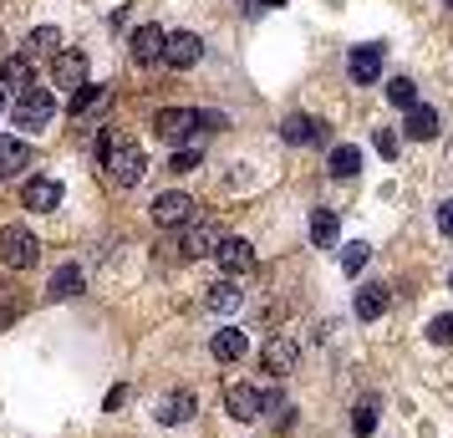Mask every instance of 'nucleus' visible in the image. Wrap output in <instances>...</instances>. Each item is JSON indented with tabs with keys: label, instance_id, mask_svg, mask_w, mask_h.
Segmentation results:
<instances>
[{
	"label": "nucleus",
	"instance_id": "nucleus-23",
	"mask_svg": "<svg viewBox=\"0 0 453 438\" xmlns=\"http://www.w3.org/2000/svg\"><path fill=\"white\" fill-rule=\"evenodd\" d=\"M21 199H26V209H57L62 204V184L57 179H31L21 188Z\"/></svg>",
	"mask_w": 453,
	"mask_h": 438
},
{
	"label": "nucleus",
	"instance_id": "nucleus-37",
	"mask_svg": "<svg viewBox=\"0 0 453 438\" xmlns=\"http://www.w3.org/2000/svg\"><path fill=\"white\" fill-rule=\"evenodd\" d=\"M123 403H127V388H112V393L103 397V408H107V413H118V408H123Z\"/></svg>",
	"mask_w": 453,
	"mask_h": 438
},
{
	"label": "nucleus",
	"instance_id": "nucleus-9",
	"mask_svg": "<svg viewBox=\"0 0 453 438\" xmlns=\"http://www.w3.org/2000/svg\"><path fill=\"white\" fill-rule=\"evenodd\" d=\"M280 138L296 148H306V143H326V123L321 118H311V112H290L286 123H280Z\"/></svg>",
	"mask_w": 453,
	"mask_h": 438
},
{
	"label": "nucleus",
	"instance_id": "nucleus-14",
	"mask_svg": "<svg viewBox=\"0 0 453 438\" xmlns=\"http://www.w3.org/2000/svg\"><path fill=\"white\" fill-rule=\"evenodd\" d=\"M31 158H36V148L26 143V138H5V133H0V179L31 168Z\"/></svg>",
	"mask_w": 453,
	"mask_h": 438
},
{
	"label": "nucleus",
	"instance_id": "nucleus-32",
	"mask_svg": "<svg viewBox=\"0 0 453 438\" xmlns=\"http://www.w3.org/2000/svg\"><path fill=\"white\" fill-rule=\"evenodd\" d=\"M372 148H377V153H382V158H397V133H392V127H377V133H372Z\"/></svg>",
	"mask_w": 453,
	"mask_h": 438
},
{
	"label": "nucleus",
	"instance_id": "nucleus-17",
	"mask_svg": "<svg viewBox=\"0 0 453 438\" xmlns=\"http://www.w3.org/2000/svg\"><path fill=\"white\" fill-rule=\"evenodd\" d=\"M77 291H82V265H77V260L57 265V271H51V286H46V296H51V301H72Z\"/></svg>",
	"mask_w": 453,
	"mask_h": 438
},
{
	"label": "nucleus",
	"instance_id": "nucleus-39",
	"mask_svg": "<svg viewBox=\"0 0 453 438\" xmlns=\"http://www.w3.org/2000/svg\"><path fill=\"white\" fill-rule=\"evenodd\" d=\"M449 291H453V271H449Z\"/></svg>",
	"mask_w": 453,
	"mask_h": 438
},
{
	"label": "nucleus",
	"instance_id": "nucleus-1",
	"mask_svg": "<svg viewBox=\"0 0 453 438\" xmlns=\"http://www.w3.org/2000/svg\"><path fill=\"white\" fill-rule=\"evenodd\" d=\"M0 260H5L11 271H31V265L42 260V245H36V234L21 230V225H0Z\"/></svg>",
	"mask_w": 453,
	"mask_h": 438
},
{
	"label": "nucleus",
	"instance_id": "nucleus-21",
	"mask_svg": "<svg viewBox=\"0 0 453 438\" xmlns=\"http://www.w3.org/2000/svg\"><path fill=\"white\" fill-rule=\"evenodd\" d=\"M388 306H392L388 286H362V291H357V306H351V311H357V321H377V316L388 311Z\"/></svg>",
	"mask_w": 453,
	"mask_h": 438
},
{
	"label": "nucleus",
	"instance_id": "nucleus-20",
	"mask_svg": "<svg viewBox=\"0 0 453 438\" xmlns=\"http://www.w3.org/2000/svg\"><path fill=\"white\" fill-rule=\"evenodd\" d=\"M219 240H225V234L214 230V225H188V230H184V245H179V250L199 260V255H214V250H219Z\"/></svg>",
	"mask_w": 453,
	"mask_h": 438
},
{
	"label": "nucleus",
	"instance_id": "nucleus-2",
	"mask_svg": "<svg viewBox=\"0 0 453 438\" xmlns=\"http://www.w3.org/2000/svg\"><path fill=\"white\" fill-rule=\"evenodd\" d=\"M11 118H16V127H26V133H42V127L57 118V97H51L46 87H31V92H21V103L11 107Z\"/></svg>",
	"mask_w": 453,
	"mask_h": 438
},
{
	"label": "nucleus",
	"instance_id": "nucleus-11",
	"mask_svg": "<svg viewBox=\"0 0 453 438\" xmlns=\"http://www.w3.org/2000/svg\"><path fill=\"white\" fill-rule=\"evenodd\" d=\"M133 62L138 66L164 62V26H138L133 31Z\"/></svg>",
	"mask_w": 453,
	"mask_h": 438
},
{
	"label": "nucleus",
	"instance_id": "nucleus-8",
	"mask_svg": "<svg viewBox=\"0 0 453 438\" xmlns=\"http://www.w3.org/2000/svg\"><path fill=\"white\" fill-rule=\"evenodd\" d=\"M214 260H219V271L225 275H245V271H255V245L240 240V234H225L219 250H214Z\"/></svg>",
	"mask_w": 453,
	"mask_h": 438
},
{
	"label": "nucleus",
	"instance_id": "nucleus-29",
	"mask_svg": "<svg viewBox=\"0 0 453 438\" xmlns=\"http://www.w3.org/2000/svg\"><path fill=\"white\" fill-rule=\"evenodd\" d=\"M199 164H204V153H199V148H173V158H168V173H194Z\"/></svg>",
	"mask_w": 453,
	"mask_h": 438
},
{
	"label": "nucleus",
	"instance_id": "nucleus-12",
	"mask_svg": "<svg viewBox=\"0 0 453 438\" xmlns=\"http://www.w3.org/2000/svg\"><path fill=\"white\" fill-rule=\"evenodd\" d=\"M51 82L77 92V87L87 82V57L82 51H57V62H51Z\"/></svg>",
	"mask_w": 453,
	"mask_h": 438
},
{
	"label": "nucleus",
	"instance_id": "nucleus-10",
	"mask_svg": "<svg viewBox=\"0 0 453 438\" xmlns=\"http://www.w3.org/2000/svg\"><path fill=\"white\" fill-rule=\"evenodd\" d=\"M225 408H229V418H240V423H255V418H260V388H250V382H229Z\"/></svg>",
	"mask_w": 453,
	"mask_h": 438
},
{
	"label": "nucleus",
	"instance_id": "nucleus-24",
	"mask_svg": "<svg viewBox=\"0 0 453 438\" xmlns=\"http://www.w3.org/2000/svg\"><path fill=\"white\" fill-rule=\"evenodd\" d=\"M331 179H357L362 173V148H351V143H336L331 148Z\"/></svg>",
	"mask_w": 453,
	"mask_h": 438
},
{
	"label": "nucleus",
	"instance_id": "nucleus-19",
	"mask_svg": "<svg viewBox=\"0 0 453 438\" xmlns=\"http://www.w3.org/2000/svg\"><path fill=\"white\" fill-rule=\"evenodd\" d=\"M209 352H214V362H240V357L250 352V336H245V332H234V327H225V332H214Z\"/></svg>",
	"mask_w": 453,
	"mask_h": 438
},
{
	"label": "nucleus",
	"instance_id": "nucleus-34",
	"mask_svg": "<svg viewBox=\"0 0 453 438\" xmlns=\"http://www.w3.org/2000/svg\"><path fill=\"white\" fill-rule=\"evenodd\" d=\"M275 5H286V0H240L245 16H265V11H275Z\"/></svg>",
	"mask_w": 453,
	"mask_h": 438
},
{
	"label": "nucleus",
	"instance_id": "nucleus-30",
	"mask_svg": "<svg viewBox=\"0 0 453 438\" xmlns=\"http://www.w3.org/2000/svg\"><path fill=\"white\" fill-rule=\"evenodd\" d=\"M428 342L433 347H453V311H443V316L428 321Z\"/></svg>",
	"mask_w": 453,
	"mask_h": 438
},
{
	"label": "nucleus",
	"instance_id": "nucleus-15",
	"mask_svg": "<svg viewBox=\"0 0 453 438\" xmlns=\"http://www.w3.org/2000/svg\"><path fill=\"white\" fill-rule=\"evenodd\" d=\"M403 133H408L412 143H428V138H438V107L412 103V107H408V123H403Z\"/></svg>",
	"mask_w": 453,
	"mask_h": 438
},
{
	"label": "nucleus",
	"instance_id": "nucleus-31",
	"mask_svg": "<svg viewBox=\"0 0 453 438\" xmlns=\"http://www.w3.org/2000/svg\"><path fill=\"white\" fill-rule=\"evenodd\" d=\"M57 42H62V31H57V26H36V31L26 36L31 51H57Z\"/></svg>",
	"mask_w": 453,
	"mask_h": 438
},
{
	"label": "nucleus",
	"instance_id": "nucleus-28",
	"mask_svg": "<svg viewBox=\"0 0 453 438\" xmlns=\"http://www.w3.org/2000/svg\"><path fill=\"white\" fill-rule=\"evenodd\" d=\"M388 103L392 107H412L418 103V82H412V77H392L388 82Z\"/></svg>",
	"mask_w": 453,
	"mask_h": 438
},
{
	"label": "nucleus",
	"instance_id": "nucleus-7",
	"mask_svg": "<svg viewBox=\"0 0 453 438\" xmlns=\"http://www.w3.org/2000/svg\"><path fill=\"white\" fill-rule=\"evenodd\" d=\"M148 214H153V225H164V230H173V225H188L194 219V199L188 194H158L153 204H148Z\"/></svg>",
	"mask_w": 453,
	"mask_h": 438
},
{
	"label": "nucleus",
	"instance_id": "nucleus-36",
	"mask_svg": "<svg viewBox=\"0 0 453 438\" xmlns=\"http://www.w3.org/2000/svg\"><path fill=\"white\" fill-rule=\"evenodd\" d=\"M438 230L453 234V199H443V204H438Z\"/></svg>",
	"mask_w": 453,
	"mask_h": 438
},
{
	"label": "nucleus",
	"instance_id": "nucleus-5",
	"mask_svg": "<svg viewBox=\"0 0 453 438\" xmlns=\"http://www.w3.org/2000/svg\"><path fill=\"white\" fill-rule=\"evenodd\" d=\"M382 57H388V46H382V42L351 46V57H347V77H351L357 87H372L377 77H382Z\"/></svg>",
	"mask_w": 453,
	"mask_h": 438
},
{
	"label": "nucleus",
	"instance_id": "nucleus-40",
	"mask_svg": "<svg viewBox=\"0 0 453 438\" xmlns=\"http://www.w3.org/2000/svg\"><path fill=\"white\" fill-rule=\"evenodd\" d=\"M443 5H453V0H443Z\"/></svg>",
	"mask_w": 453,
	"mask_h": 438
},
{
	"label": "nucleus",
	"instance_id": "nucleus-27",
	"mask_svg": "<svg viewBox=\"0 0 453 438\" xmlns=\"http://www.w3.org/2000/svg\"><path fill=\"white\" fill-rule=\"evenodd\" d=\"M367 255H372V245H367V240H351L347 250H342V275H362V265H367Z\"/></svg>",
	"mask_w": 453,
	"mask_h": 438
},
{
	"label": "nucleus",
	"instance_id": "nucleus-26",
	"mask_svg": "<svg viewBox=\"0 0 453 438\" xmlns=\"http://www.w3.org/2000/svg\"><path fill=\"white\" fill-rule=\"evenodd\" d=\"M351 434L357 438L377 434V403H357V408H351Z\"/></svg>",
	"mask_w": 453,
	"mask_h": 438
},
{
	"label": "nucleus",
	"instance_id": "nucleus-4",
	"mask_svg": "<svg viewBox=\"0 0 453 438\" xmlns=\"http://www.w3.org/2000/svg\"><path fill=\"white\" fill-rule=\"evenodd\" d=\"M103 164H107V173H112V184H123V188H133L148 173V158H143L138 143H112Z\"/></svg>",
	"mask_w": 453,
	"mask_h": 438
},
{
	"label": "nucleus",
	"instance_id": "nucleus-16",
	"mask_svg": "<svg viewBox=\"0 0 453 438\" xmlns=\"http://www.w3.org/2000/svg\"><path fill=\"white\" fill-rule=\"evenodd\" d=\"M194 408H199V403H194V393H184V388H179V393H168L164 403H158V423H164V428H179V423H188V418H194Z\"/></svg>",
	"mask_w": 453,
	"mask_h": 438
},
{
	"label": "nucleus",
	"instance_id": "nucleus-38",
	"mask_svg": "<svg viewBox=\"0 0 453 438\" xmlns=\"http://www.w3.org/2000/svg\"><path fill=\"white\" fill-rule=\"evenodd\" d=\"M0 118H5V87H0Z\"/></svg>",
	"mask_w": 453,
	"mask_h": 438
},
{
	"label": "nucleus",
	"instance_id": "nucleus-13",
	"mask_svg": "<svg viewBox=\"0 0 453 438\" xmlns=\"http://www.w3.org/2000/svg\"><path fill=\"white\" fill-rule=\"evenodd\" d=\"M296 342H290V336H270L265 342V352H260V362H265V373L270 377H286L290 367H296Z\"/></svg>",
	"mask_w": 453,
	"mask_h": 438
},
{
	"label": "nucleus",
	"instance_id": "nucleus-25",
	"mask_svg": "<svg viewBox=\"0 0 453 438\" xmlns=\"http://www.w3.org/2000/svg\"><path fill=\"white\" fill-rule=\"evenodd\" d=\"M209 311H219V316H229V311H240L245 306V296H240V286L234 280H219V286H209Z\"/></svg>",
	"mask_w": 453,
	"mask_h": 438
},
{
	"label": "nucleus",
	"instance_id": "nucleus-35",
	"mask_svg": "<svg viewBox=\"0 0 453 438\" xmlns=\"http://www.w3.org/2000/svg\"><path fill=\"white\" fill-rule=\"evenodd\" d=\"M199 127H209V133H219V127H229L225 112H199Z\"/></svg>",
	"mask_w": 453,
	"mask_h": 438
},
{
	"label": "nucleus",
	"instance_id": "nucleus-18",
	"mask_svg": "<svg viewBox=\"0 0 453 438\" xmlns=\"http://www.w3.org/2000/svg\"><path fill=\"white\" fill-rule=\"evenodd\" d=\"M0 87H5V92H31V87H36L31 62H26V57H5V62H0Z\"/></svg>",
	"mask_w": 453,
	"mask_h": 438
},
{
	"label": "nucleus",
	"instance_id": "nucleus-22",
	"mask_svg": "<svg viewBox=\"0 0 453 438\" xmlns=\"http://www.w3.org/2000/svg\"><path fill=\"white\" fill-rule=\"evenodd\" d=\"M336 234H342V219H336V209H311V245L331 250V245H336Z\"/></svg>",
	"mask_w": 453,
	"mask_h": 438
},
{
	"label": "nucleus",
	"instance_id": "nucleus-3",
	"mask_svg": "<svg viewBox=\"0 0 453 438\" xmlns=\"http://www.w3.org/2000/svg\"><path fill=\"white\" fill-rule=\"evenodd\" d=\"M153 133L173 148H188V138L199 133V107H164V112L153 118Z\"/></svg>",
	"mask_w": 453,
	"mask_h": 438
},
{
	"label": "nucleus",
	"instance_id": "nucleus-33",
	"mask_svg": "<svg viewBox=\"0 0 453 438\" xmlns=\"http://www.w3.org/2000/svg\"><path fill=\"white\" fill-rule=\"evenodd\" d=\"M97 97H103V92H97V87H77V92H72V103H66V107H72V112H77V118H82V112H87V107H92V103H97Z\"/></svg>",
	"mask_w": 453,
	"mask_h": 438
},
{
	"label": "nucleus",
	"instance_id": "nucleus-6",
	"mask_svg": "<svg viewBox=\"0 0 453 438\" xmlns=\"http://www.w3.org/2000/svg\"><path fill=\"white\" fill-rule=\"evenodd\" d=\"M204 57V42L194 36V31H164V62L173 72H188V66H199Z\"/></svg>",
	"mask_w": 453,
	"mask_h": 438
}]
</instances>
